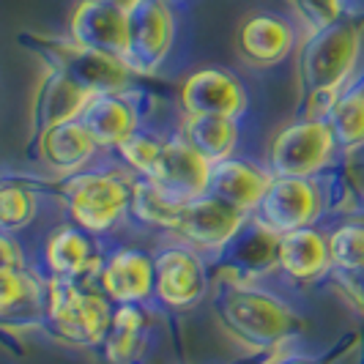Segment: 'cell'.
I'll return each instance as SVG.
<instances>
[{
  "label": "cell",
  "mask_w": 364,
  "mask_h": 364,
  "mask_svg": "<svg viewBox=\"0 0 364 364\" xmlns=\"http://www.w3.org/2000/svg\"><path fill=\"white\" fill-rule=\"evenodd\" d=\"M211 178V162L192 146L181 132L164 140L162 167L154 181H159L164 189H170L176 198L192 200L208 192Z\"/></svg>",
  "instance_id": "ac0fdd59"
},
{
  "label": "cell",
  "mask_w": 364,
  "mask_h": 364,
  "mask_svg": "<svg viewBox=\"0 0 364 364\" xmlns=\"http://www.w3.org/2000/svg\"><path fill=\"white\" fill-rule=\"evenodd\" d=\"M96 154H99V146L93 143V137L82 129L80 121H69V124H58V127L36 132L38 162L63 178L85 170Z\"/></svg>",
  "instance_id": "d6986e66"
},
{
  "label": "cell",
  "mask_w": 364,
  "mask_h": 364,
  "mask_svg": "<svg viewBox=\"0 0 364 364\" xmlns=\"http://www.w3.org/2000/svg\"><path fill=\"white\" fill-rule=\"evenodd\" d=\"M176 19L167 0H146L129 14L127 66L134 74H154L170 55Z\"/></svg>",
  "instance_id": "9c48e42d"
},
{
  "label": "cell",
  "mask_w": 364,
  "mask_h": 364,
  "mask_svg": "<svg viewBox=\"0 0 364 364\" xmlns=\"http://www.w3.org/2000/svg\"><path fill=\"white\" fill-rule=\"evenodd\" d=\"M181 107L186 115H222L238 121L250 107V96L236 74L225 69H200L183 80Z\"/></svg>",
  "instance_id": "5bb4252c"
},
{
  "label": "cell",
  "mask_w": 364,
  "mask_h": 364,
  "mask_svg": "<svg viewBox=\"0 0 364 364\" xmlns=\"http://www.w3.org/2000/svg\"><path fill=\"white\" fill-rule=\"evenodd\" d=\"M277 269L288 279L296 282H312L321 279L331 269V255H328V238L318 233L315 228H299L291 233L279 236V255H277Z\"/></svg>",
  "instance_id": "7402d4cb"
},
{
  "label": "cell",
  "mask_w": 364,
  "mask_h": 364,
  "mask_svg": "<svg viewBox=\"0 0 364 364\" xmlns=\"http://www.w3.org/2000/svg\"><path fill=\"white\" fill-rule=\"evenodd\" d=\"M247 214L205 192L200 198L183 203L173 236L186 247L198 250L200 255H219L225 244L241 230Z\"/></svg>",
  "instance_id": "52a82bcc"
},
{
  "label": "cell",
  "mask_w": 364,
  "mask_h": 364,
  "mask_svg": "<svg viewBox=\"0 0 364 364\" xmlns=\"http://www.w3.org/2000/svg\"><path fill=\"white\" fill-rule=\"evenodd\" d=\"M337 151V140L323 118H304L285 127L272 140L269 170L272 176L288 178H312L321 173Z\"/></svg>",
  "instance_id": "5b68a950"
},
{
  "label": "cell",
  "mask_w": 364,
  "mask_h": 364,
  "mask_svg": "<svg viewBox=\"0 0 364 364\" xmlns=\"http://www.w3.org/2000/svg\"><path fill=\"white\" fill-rule=\"evenodd\" d=\"M272 178V170L250 162V159H241V156H230V159L211 164L208 195H214L222 203L233 205L241 214L250 217L257 211L263 195L269 192Z\"/></svg>",
  "instance_id": "2e32d148"
},
{
  "label": "cell",
  "mask_w": 364,
  "mask_h": 364,
  "mask_svg": "<svg viewBox=\"0 0 364 364\" xmlns=\"http://www.w3.org/2000/svg\"><path fill=\"white\" fill-rule=\"evenodd\" d=\"M293 44H296L293 25L274 14H255L238 31V53L250 66L257 69L282 63L291 55Z\"/></svg>",
  "instance_id": "ffe728a7"
},
{
  "label": "cell",
  "mask_w": 364,
  "mask_h": 364,
  "mask_svg": "<svg viewBox=\"0 0 364 364\" xmlns=\"http://www.w3.org/2000/svg\"><path fill=\"white\" fill-rule=\"evenodd\" d=\"M60 203L69 222L91 236L112 233L129 217L132 181L115 170H80L60 183Z\"/></svg>",
  "instance_id": "3957f363"
},
{
  "label": "cell",
  "mask_w": 364,
  "mask_h": 364,
  "mask_svg": "<svg viewBox=\"0 0 364 364\" xmlns=\"http://www.w3.org/2000/svg\"><path fill=\"white\" fill-rule=\"evenodd\" d=\"M279 236L263 219L247 217L236 236L225 244L222 255V272L225 279L233 282H255L272 272H277V255H279Z\"/></svg>",
  "instance_id": "8fae6325"
},
{
  "label": "cell",
  "mask_w": 364,
  "mask_h": 364,
  "mask_svg": "<svg viewBox=\"0 0 364 364\" xmlns=\"http://www.w3.org/2000/svg\"><path fill=\"white\" fill-rule=\"evenodd\" d=\"M269 364H318L310 356H301V353H285V356H277Z\"/></svg>",
  "instance_id": "836d02e7"
},
{
  "label": "cell",
  "mask_w": 364,
  "mask_h": 364,
  "mask_svg": "<svg viewBox=\"0 0 364 364\" xmlns=\"http://www.w3.org/2000/svg\"><path fill=\"white\" fill-rule=\"evenodd\" d=\"M337 282L348 293V299H353L364 310V266H359V269H337Z\"/></svg>",
  "instance_id": "1f68e13d"
},
{
  "label": "cell",
  "mask_w": 364,
  "mask_h": 364,
  "mask_svg": "<svg viewBox=\"0 0 364 364\" xmlns=\"http://www.w3.org/2000/svg\"><path fill=\"white\" fill-rule=\"evenodd\" d=\"M0 266H25V250L11 233H0Z\"/></svg>",
  "instance_id": "d6a6232c"
},
{
  "label": "cell",
  "mask_w": 364,
  "mask_h": 364,
  "mask_svg": "<svg viewBox=\"0 0 364 364\" xmlns=\"http://www.w3.org/2000/svg\"><path fill=\"white\" fill-rule=\"evenodd\" d=\"M72 41L96 53L115 55L127 63L129 14L102 0H82L72 14Z\"/></svg>",
  "instance_id": "9a60e30c"
},
{
  "label": "cell",
  "mask_w": 364,
  "mask_h": 364,
  "mask_svg": "<svg viewBox=\"0 0 364 364\" xmlns=\"http://www.w3.org/2000/svg\"><path fill=\"white\" fill-rule=\"evenodd\" d=\"M38 198L36 189L19 181H0V233L17 236L31 222L38 217Z\"/></svg>",
  "instance_id": "83f0119b"
},
{
  "label": "cell",
  "mask_w": 364,
  "mask_h": 364,
  "mask_svg": "<svg viewBox=\"0 0 364 364\" xmlns=\"http://www.w3.org/2000/svg\"><path fill=\"white\" fill-rule=\"evenodd\" d=\"M301 14L310 19L312 31L326 28L340 17V0H296Z\"/></svg>",
  "instance_id": "4dcf8cb0"
},
{
  "label": "cell",
  "mask_w": 364,
  "mask_h": 364,
  "mask_svg": "<svg viewBox=\"0 0 364 364\" xmlns=\"http://www.w3.org/2000/svg\"><path fill=\"white\" fill-rule=\"evenodd\" d=\"M181 134L200 151L208 162L214 164V162H222V159L236 156L241 129H238L236 118H222V115H186V124H183Z\"/></svg>",
  "instance_id": "d4e9b609"
},
{
  "label": "cell",
  "mask_w": 364,
  "mask_h": 364,
  "mask_svg": "<svg viewBox=\"0 0 364 364\" xmlns=\"http://www.w3.org/2000/svg\"><path fill=\"white\" fill-rule=\"evenodd\" d=\"M50 69L69 74L88 93H121L129 88L134 72L115 55L80 47L77 41H55L47 47Z\"/></svg>",
  "instance_id": "ba28073f"
},
{
  "label": "cell",
  "mask_w": 364,
  "mask_h": 364,
  "mask_svg": "<svg viewBox=\"0 0 364 364\" xmlns=\"http://www.w3.org/2000/svg\"><path fill=\"white\" fill-rule=\"evenodd\" d=\"M47 318V279L25 266H0V321Z\"/></svg>",
  "instance_id": "603a6c76"
},
{
  "label": "cell",
  "mask_w": 364,
  "mask_h": 364,
  "mask_svg": "<svg viewBox=\"0 0 364 364\" xmlns=\"http://www.w3.org/2000/svg\"><path fill=\"white\" fill-rule=\"evenodd\" d=\"M146 312L140 304H118L112 312V323L105 337V359L109 364H129L140 353L146 340Z\"/></svg>",
  "instance_id": "484cf974"
},
{
  "label": "cell",
  "mask_w": 364,
  "mask_h": 364,
  "mask_svg": "<svg viewBox=\"0 0 364 364\" xmlns=\"http://www.w3.org/2000/svg\"><path fill=\"white\" fill-rule=\"evenodd\" d=\"M181 198H176L170 189H164L154 178H134L132 181V203H129V217H134L140 225L170 233L176 230L178 217L183 208Z\"/></svg>",
  "instance_id": "cb8c5ba5"
},
{
  "label": "cell",
  "mask_w": 364,
  "mask_h": 364,
  "mask_svg": "<svg viewBox=\"0 0 364 364\" xmlns=\"http://www.w3.org/2000/svg\"><path fill=\"white\" fill-rule=\"evenodd\" d=\"M208 291L205 260L181 241L167 244L154 255V299L167 310H186Z\"/></svg>",
  "instance_id": "8992f818"
},
{
  "label": "cell",
  "mask_w": 364,
  "mask_h": 364,
  "mask_svg": "<svg viewBox=\"0 0 364 364\" xmlns=\"http://www.w3.org/2000/svg\"><path fill=\"white\" fill-rule=\"evenodd\" d=\"M96 236L85 233L74 222H60L44 236L41 244V260L44 272L55 279H96L102 269V250L96 247Z\"/></svg>",
  "instance_id": "7c38bea8"
},
{
  "label": "cell",
  "mask_w": 364,
  "mask_h": 364,
  "mask_svg": "<svg viewBox=\"0 0 364 364\" xmlns=\"http://www.w3.org/2000/svg\"><path fill=\"white\" fill-rule=\"evenodd\" d=\"M359 58V31L346 22H331L326 28H318L299 60L301 85L315 99H328V107L334 105L337 91L343 88Z\"/></svg>",
  "instance_id": "277c9868"
},
{
  "label": "cell",
  "mask_w": 364,
  "mask_h": 364,
  "mask_svg": "<svg viewBox=\"0 0 364 364\" xmlns=\"http://www.w3.org/2000/svg\"><path fill=\"white\" fill-rule=\"evenodd\" d=\"M321 208H323V195L312 178L274 176L255 217L263 219L277 233H291L299 228H310L321 217Z\"/></svg>",
  "instance_id": "30bf717a"
},
{
  "label": "cell",
  "mask_w": 364,
  "mask_h": 364,
  "mask_svg": "<svg viewBox=\"0 0 364 364\" xmlns=\"http://www.w3.org/2000/svg\"><path fill=\"white\" fill-rule=\"evenodd\" d=\"M328 255L334 269L364 266V225H340L328 236Z\"/></svg>",
  "instance_id": "f546056e"
},
{
  "label": "cell",
  "mask_w": 364,
  "mask_h": 364,
  "mask_svg": "<svg viewBox=\"0 0 364 364\" xmlns=\"http://www.w3.org/2000/svg\"><path fill=\"white\" fill-rule=\"evenodd\" d=\"M337 148L356 151L364 146V85L334 99L326 115Z\"/></svg>",
  "instance_id": "4316f807"
},
{
  "label": "cell",
  "mask_w": 364,
  "mask_h": 364,
  "mask_svg": "<svg viewBox=\"0 0 364 364\" xmlns=\"http://www.w3.org/2000/svg\"><path fill=\"white\" fill-rule=\"evenodd\" d=\"M115 304L93 279L47 277V321L55 334L72 346L96 348L105 343Z\"/></svg>",
  "instance_id": "7a4b0ae2"
},
{
  "label": "cell",
  "mask_w": 364,
  "mask_h": 364,
  "mask_svg": "<svg viewBox=\"0 0 364 364\" xmlns=\"http://www.w3.org/2000/svg\"><path fill=\"white\" fill-rule=\"evenodd\" d=\"M102 3H109V6H115V9H121V11H127V14H132L140 3H146V0H102Z\"/></svg>",
  "instance_id": "e575fe53"
},
{
  "label": "cell",
  "mask_w": 364,
  "mask_h": 364,
  "mask_svg": "<svg viewBox=\"0 0 364 364\" xmlns=\"http://www.w3.org/2000/svg\"><path fill=\"white\" fill-rule=\"evenodd\" d=\"M96 285L109 301L118 304H146L154 299V255L137 247H118L105 255L96 274Z\"/></svg>",
  "instance_id": "4fadbf2b"
},
{
  "label": "cell",
  "mask_w": 364,
  "mask_h": 364,
  "mask_svg": "<svg viewBox=\"0 0 364 364\" xmlns=\"http://www.w3.org/2000/svg\"><path fill=\"white\" fill-rule=\"evenodd\" d=\"M115 154L121 156V162L129 164V170L137 178H156L159 167H162L164 140L156 134H148L143 129H137L129 140H124L115 148Z\"/></svg>",
  "instance_id": "f1b7e54d"
},
{
  "label": "cell",
  "mask_w": 364,
  "mask_h": 364,
  "mask_svg": "<svg viewBox=\"0 0 364 364\" xmlns=\"http://www.w3.org/2000/svg\"><path fill=\"white\" fill-rule=\"evenodd\" d=\"M93 137L99 151H115L140 129V115L134 102L121 93H93L91 102L77 118Z\"/></svg>",
  "instance_id": "e0dca14e"
},
{
  "label": "cell",
  "mask_w": 364,
  "mask_h": 364,
  "mask_svg": "<svg viewBox=\"0 0 364 364\" xmlns=\"http://www.w3.org/2000/svg\"><path fill=\"white\" fill-rule=\"evenodd\" d=\"M93 93H88L82 85H77L69 74L50 69L47 77L38 82L36 96H33V107H31V121L33 129L58 127V124H69L77 121L85 105L91 102Z\"/></svg>",
  "instance_id": "44dd1931"
},
{
  "label": "cell",
  "mask_w": 364,
  "mask_h": 364,
  "mask_svg": "<svg viewBox=\"0 0 364 364\" xmlns=\"http://www.w3.org/2000/svg\"><path fill=\"white\" fill-rule=\"evenodd\" d=\"M214 312L219 326L250 350H274L285 346L299 328V315L291 304L252 282L225 279L214 296Z\"/></svg>",
  "instance_id": "6da1fadb"
}]
</instances>
